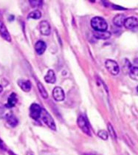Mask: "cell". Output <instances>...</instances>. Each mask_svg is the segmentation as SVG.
Returning <instances> with one entry per match:
<instances>
[{"mask_svg": "<svg viewBox=\"0 0 138 155\" xmlns=\"http://www.w3.org/2000/svg\"><path fill=\"white\" fill-rule=\"evenodd\" d=\"M37 87H38V89H39V92H40V94H41V95H42V98L44 99H47V98H48V93H47V90H45V88H44L43 84H42L41 82H38Z\"/></svg>", "mask_w": 138, "mask_h": 155, "instance_id": "cell-17", "label": "cell"}, {"mask_svg": "<svg viewBox=\"0 0 138 155\" xmlns=\"http://www.w3.org/2000/svg\"><path fill=\"white\" fill-rule=\"evenodd\" d=\"M18 85L19 86L21 89L24 92H28L31 90V83L28 80H24V79H20L18 81Z\"/></svg>", "mask_w": 138, "mask_h": 155, "instance_id": "cell-12", "label": "cell"}, {"mask_svg": "<svg viewBox=\"0 0 138 155\" xmlns=\"http://www.w3.org/2000/svg\"><path fill=\"white\" fill-rule=\"evenodd\" d=\"M29 2L31 7L33 8L42 7V5H43V1H42V0H30Z\"/></svg>", "mask_w": 138, "mask_h": 155, "instance_id": "cell-21", "label": "cell"}, {"mask_svg": "<svg viewBox=\"0 0 138 155\" xmlns=\"http://www.w3.org/2000/svg\"><path fill=\"white\" fill-rule=\"evenodd\" d=\"M126 19L124 15L123 14H118L114 16L113 19V24L118 27H121L124 24V21Z\"/></svg>", "mask_w": 138, "mask_h": 155, "instance_id": "cell-15", "label": "cell"}, {"mask_svg": "<svg viewBox=\"0 0 138 155\" xmlns=\"http://www.w3.org/2000/svg\"><path fill=\"white\" fill-rule=\"evenodd\" d=\"M41 115H42V121H43L49 128H51L52 130L55 131V130H56V125H55V121H54L52 117L49 114L48 112L46 109H42Z\"/></svg>", "mask_w": 138, "mask_h": 155, "instance_id": "cell-2", "label": "cell"}, {"mask_svg": "<svg viewBox=\"0 0 138 155\" xmlns=\"http://www.w3.org/2000/svg\"><path fill=\"white\" fill-rule=\"evenodd\" d=\"M98 136L103 141H106L108 139V133L105 130H100L98 132Z\"/></svg>", "mask_w": 138, "mask_h": 155, "instance_id": "cell-22", "label": "cell"}, {"mask_svg": "<svg viewBox=\"0 0 138 155\" xmlns=\"http://www.w3.org/2000/svg\"><path fill=\"white\" fill-rule=\"evenodd\" d=\"M17 101V95H16V93L13 92V93H11V95H10L9 98L8 99V103L7 104L5 105V106L7 107V108H12V107L16 106Z\"/></svg>", "mask_w": 138, "mask_h": 155, "instance_id": "cell-14", "label": "cell"}, {"mask_svg": "<svg viewBox=\"0 0 138 155\" xmlns=\"http://www.w3.org/2000/svg\"><path fill=\"white\" fill-rule=\"evenodd\" d=\"M107 128H108V131H109V134L110 136H111V138H112L113 140H117V134L115 133V131H114V128H113L112 125L111 124V123H109L107 124Z\"/></svg>", "mask_w": 138, "mask_h": 155, "instance_id": "cell-20", "label": "cell"}, {"mask_svg": "<svg viewBox=\"0 0 138 155\" xmlns=\"http://www.w3.org/2000/svg\"><path fill=\"white\" fill-rule=\"evenodd\" d=\"M93 36L98 39H108L111 37V33L109 31H93Z\"/></svg>", "mask_w": 138, "mask_h": 155, "instance_id": "cell-10", "label": "cell"}, {"mask_svg": "<svg viewBox=\"0 0 138 155\" xmlns=\"http://www.w3.org/2000/svg\"><path fill=\"white\" fill-rule=\"evenodd\" d=\"M77 123H78V127L83 131V132H84L85 134L89 135V136H92L91 130H90L89 126V123L84 116L80 115L78 118V120H77Z\"/></svg>", "mask_w": 138, "mask_h": 155, "instance_id": "cell-4", "label": "cell"}, {"mask_svg": "<svg viewBox=\"0 0 138 155\" xmlns=\"http://www.w3.org/2000/svg\"><path fill=\"white\" fill-rule=\"evenodd\" d=\"M124 25L127 29H134L137 27L138 21L137 19L134 16H131V17L127 18L125 19Z\"/></svg>", "mask_w": 138, "mask_h": 155, "instance_id": "cell-8", "label": "cell"}, {"mask_svg": "<svg viewBox=\"0 0 138 155\" xmlns=\"http://www.w3.org/2000/svg\"><path fill=\"white\" fill-rule=\"evenodd\" d=\"M6 120H7V123L11 127H16L18 125V123H19L17 118L11 113L8 114L6 115Z\"/></svg>", "mask_w": 138, "mask_h": 155, "instance_id": "cell-16", "label": "cell"}, {"mask_svg": "<svg viewBox=\"0 0 138 155\" xmlns=\"http://www.w3.org/2000/svg\"><path fill=\"white\" fill-rule=\"evenodd\" d=\"M44 81L48 84H53L55 83V81H56V76H55V74L53 70H48L47 75L44 76Z\"/></svg>", "mask_w": 138, "mask_h": 155, "instance_id": "cell-13", "label": "cell"}, {"mask_svg": "<svg viewBox=\"0 0 138 155\" xmlns=\"http://www.w3.org/2000/svg\"><path fill=\"white\" fill-rule=\"evenodd\" d=\"M42 107L37 103H33L30 107V116L33 119L37 120L41 117L42 114Z\"/></svg>", "mask_w": 138, "mask_h": 155, "instance_id": "cell-5", "label": "cell"}, {"mask_svg": "<svg viewBox=\"0 0 138 155\" xmlns=\"http://www.w3.org/2000/svg\"><path fill=\"white\" fill-rule=\"evenodd\" d=\"M47 49V44L43 41H38L35 44V50L37 52L38 55H41L45 52Z\"/></svg>", "mask_w": 138, "mask_h": 155, "instance_id": "cell-11", "label": "cell"}, {"mask_svg": "<svg viewBox=\"0 0 138 155\" xmlns=\"http://www.w3.org/2000/svg\"><path fill=\"white\" fill-rule=\"evenodd\" d=\"M39 30L42 35L49 36L51 32V27L50 23L47 21H42L39 24Z\"/></svg>", "mask_w": 138, "mask_h": 155, "instance_id": "cell-7", "label": "cell"}, {"mask_svg": "<svg viewBox=\"0 0 138 155\" xmlns=\"http://www.w3.org/2000/svg\"><path fill=\"white\" fill-rule=\"evenodd\" d=\"M0 148H2V149H5V146L4 144H3V142L1 139H0Z\"/></svg>", "mask_w": 138, "mask_h": 155, "instance_id": "cell-23", "label": "cell"}, {"mask_svg": "<svg viewBox=\"0 0 138 155\" xmlns=\"http://www.w3.org/2000/svg\"><path fill=\"white\" fill-rule=\"evenodd\" d=\"M27 155H34L33 154H32V153H27Z\"/></svg>", "mask_w": 138, "mask_h": 155, "instance_id": "cell-27", "label": "cell"}, {"mask_svg": "<svg viewBox=\"0 0 138 155\" xmlns=\"http://www.w3.org/2000/svg\"><path fill=\"white\" fill-rule=\"evenodd\" d=\"M82 155H99V154H94V153H84Z\"/></svg>", "mask_w": 138, "mask_h": 155, "instance_id": "cell-24", "label": "cell"}, {"mask_svg": "<svg viewBox=\"0 0 138 155\" xmlns=\"http://www.w3.org/2000/svg\"><path fill=\"white\" fill-rule=\"evenodd\" d=\"M2 91H3V87H2V86L0 85V93H1Z\"/></svg>", "mask_w": 138, "mask_h": 155, "instance_id": "cell-25", "label": "cell"}, {"mask_svg": "<svg viewBox=\"0 0 138 155\" xmlns=\"http://www.w3.org/2000/svg\"><path fill=\"white\" fill-rule=\"evenodd\" d=\"M52 96L56 101H62L65 98V94L63 89L60 87H56L52 90Z\"/></svg>", "mask_w": 138, "mask_h": 155, "instance_id": "cell-6", "label": "cell"}, {"mask_svg": "<svg viewBox=\"0 0 138 155\" xmlns=\"http://www.w3.org/2000/svg\"><path fill=\"white\" fill-rule=\"evenodd\" d=\"M129 76L131 79L134 81L138 80V68L136 66H134V67H131L130 68V70H129Z\"/></svg>", "mask_w": 138, "mask_h": 155, "instance_id": "cell-18", "label": "cell"}, {"mask_svg": "<svg viewBox=\"0 0 138 155\" xmlns=\"http://www.w3.org/2000/svg\"><path fill=\"white\" fill-rule=\"evenodd\" d=\"M91 26L95 31H106L108 28V24L103 18L100 16H95L91 20Z\"/></svg>", "mask_w": 138, "mask_h": 155, "instance_id": "cell-1", "label": "cell"}, {"mask_svg": "<svg viewBox=\"0 0 138 155\" xmlns=\"http://www.w3.org/2000/svg\"><path fill=\"white\" fill-rule=\"evenodd\" d=\"M0 36L8 42H11V36L4 23L0 21Z\"/></svg>", "mask_w": 138, "mask_h": 155, "instance_id": "cell-9", "label": "cell"}, {"mask_svg": "<svg viewBox=\"0 0 138 155\" xmlns=\"http://www.w3.org/2000/svg\"><path fill=\"white\" fill-rule=\"evenodd\" d=\"M42 17V13L39 10H36V11L30 12L27 16V19H39Z\"/></svg>", "mask_w": 138, "mask_h": 155, "instance_id": "cell-19", "label": "cell"}, {"mask_svg": "<svg viewBox=\"0 0 138 155\" xmlns=\"http://www.w3.org/2000/svg\"><path fill=\"white\" fill-rule=\"evenodd\" d=\"M9 154H10V155H16V154H14V153H13L12 151H9Z\"/></svg>", "mask_w": 138, "mask_h": 155, "instance_id": "cell-26", "label": "cell"}, {"mask_svg": "<svg viewBox=\"0 0 138 155\" xmlns=\"http://www.w3.org/2000/svg\"><path fill=\"white\" fill-rule=\"evenodd\" d=\"M105 67H106V70H108V72L111 75H117L119 74L120 67L115 61L111 60V59H108L105 62Z\"/></svg>", "mask_w": 138, "mask_h": 155, "instance_id": "cell-3", "label": "cell"}]
</instances>
